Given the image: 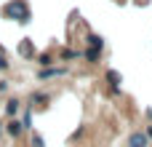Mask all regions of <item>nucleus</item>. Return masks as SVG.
<instances>
[{"label":"nucleus","instance_id":"1a4fd4ad","mask_svg":"<svg viewBox=\"0 0 152 147\" xmlns=\"http://www.w3.org/2000/svg\"><path fill=\"white\" fill-rule=\"evenodd\" d=\"M48 104V94H35L32 96V107H45Z\"/></svg>","mask_w":152,"mask_h":147},{"label":"nucleus","instance_id":"f257e3e1","mask_svg":"<svg viewBox=\"0 0 152 147\" xmlns=\"http://www.w3.org/2000/svg\"><path fill=\"white\" fill-rule=\"evenodd\" d=\"M0 16L3 19H11V21H21V24L32 21V11H29L27 0H8L0 8Z\"/></svg>","mask_w":152,"mask_h":147},{"label":"nucleus","instance_id":"f8f14e48","mask_svg":"<svg viewBox=\"0 0 152 147\" xmlns=\"http://www.w3.org/2000/svg\"><path fill=\"white\" fill-rule=\"evenodd\" d=\"M77 56H80V54H77L75 48H64V51H61V62H67V59H77Z\"/></svg>","mask_w":152,"mask_h":147},{"label":"nucleus","instance_id":"2eb2a0df","mask_svg":"<svg viewBox=\"0 0 152 147\" xmlns=\"http://www.w3.org/2000/svg\"><path fill=\"white\" fill-rule=\"evenodd\" d=\"M144 134H147V139H152V126L147 129V131H144Z\"/></svg>","mask_w":152,"mask_h":147},{"label":"nucleus","instance_id":"39448f33","mask_svg":"<svg viewBox=\"0 0 152 147\" xmlns=\"http://www.w3.org/2000/svg\"><path fill=\"white\" fill-rule=\"evenodd\" d=\"M19 54H21V56H35V46L24 37V43H19Z\"/></svg>","mask_w":152,"mask_h":147},{"label":"nucleus","instance_id":"4468645a","mask_svg":"<svg viewBox=\"0 0 152 147\" xmlns=\"http://www.w3.org/2000/svg\"><path fill=\"white\" fill-rule=\"evenodd\" d=\"M32 147H43V139H40V137H37V134H35V137H32Z\"/></svg>","mask_w":152,"mask_h":147},{"label":"nucleus","instance_id":"ddd939ff","mask_svg":"<svg viewBox=\"0 0 152 147\" xmlns=\"http://www.w3.org/2000/svg\"><path fill=\"white\" fill-rule=\"evenodd\" d=\"M0 70H8V62H5V51H0Z\"/></svg>","mask_w":152,"mask_h":147},{"label":"nucleus","instance_id":"20e7f679","mask_svg":"<svg viewBox=\"0 0 152 147\" xmlns=\"http://www.w3.org/2000/svg\"><path fill=\"white\" fill-rule=\"evenodd\" d=\"M86 43H88V48H99V51H104V37H102V35H94V32H88Z\"/></svg>","mask_w":152,"mask_h":147},{"label":"nucleus","instance_id":"9d476101","mask_svg":"<svg viewBox=\"0 0 152 147\" xmlns=\"http://www.w3.org/2000/svg\"><path fill=\"white\" fill-rule=\"evenodd\" d=\"M16 112H19V99H11V102L5 104V115H8V118H13Z\"/></svg>","mask_w":152,"mask_h":147},{"label":"nucleus","instance_id":"0eeeda50","mask_svg":"<svg viewBox=\"0 0 152 147\" xmlns=\"http://www.w3.org/2000/svg\"><path fill=\"white\" fill-rule=\"evenodd\" d=\"M107 83L112 86V94H118V83H120V75H118L115 70H110V72H107Z\"/></svg>","mask_w":152,"mask_h":147},{"label":"nucleus","instance_id":"9b49d317","mask_svg":"<svg viewBox=\"0 0 152 147\" xmlns=\"http://www.w3.org/2000/svg\"><path fill=\"white\" fill-rule=\"evenodd\" d=\"M37 64H40V67H51V64H53V56H51V54H37Z\"/></svg>","mask_w":152,"mask_h":147},{"label":"nucleus","instance_id":"423d86ee","mask_svg":"<svg viewBox=\"0 0 152 147\" xmlns=\"http://www.w3.org/2000/svg\"><path fill=\"white\" fill-rule=\"evenodd\" d=\"M83 56H86V62H88V64H96V62H99V56H102V51H99V48H86V54H83Z\"/></svg>","mask_w":152,"mask_h":147},{"label":"nucleus","instance_id":"f03ea898","mask_svg":"<svg viewBox=\"0 0 152 147\" xmlns=\"http://www.w3.org/2000/svg\"><path fill=\"white\" fill-rule=\"evenodd\" d=\"M61 75H67V67H53V70L43 67V70L37 72V80H48V78H61Z\"/></svg>","mask_w":152,"mask_h":147},{"label":"nucleus","instance_id":"dca6fc26","mask_svg":"<svg viewBox=\"0 0 152 147\" xmlns=\"http://www.w3.org/2000/svg\"><path fill=\"white\" fill-rule=\"evenodd\" d=\"M0 134H3V126H0Z\"/></svg>","mask_w":152,"mask_h":147},{"label":"nucleus","instance_id":"7ed1b4c3","mask_svg":"<svg viewBox=\"0 0 152 147\" xmlns=\"http://www.w3.org/2000/svg\"><path fill=\"white\" fill-rule=\"evenodd\" d=\"M147 134H142V131H134L131 137H128V147H147Z\"/></svg>","mask_w":152,"mask_h":147},{"label":"nucleus","instance_id":"6e6552de","mask_svg":"<svg viewBox=\"0 0 152 147\" xmlns=\"http://www.w3.org/2000/svg\"><path fill=\"white\" fill-rule=\"evenodd\" d=\"M5 131H8V134H11V137H19V134H21V131H24V126H21V123H19V121H11V123H8V129H5Z\"/></svg>","mask_w":152,"mask_h":147}]
</instances>
